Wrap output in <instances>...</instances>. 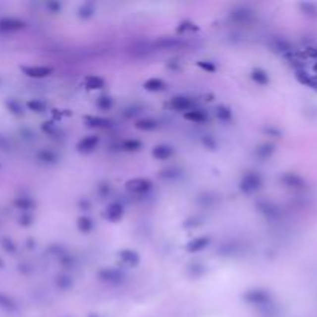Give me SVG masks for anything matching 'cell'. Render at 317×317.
Returning <instances> with one entry per match:
<instances>
[{"instance_id":"obj_1","label":"cell","mask_w":317,"mask_h":317,"mask_svg":"<svg viewBox=\"0 0 317 317\" xmlns=\"http://www.w3.org/2000/svg\"><path fill=\"white\" fill-rule=\"evenodd\" d=\"M263 184V180L260 173L257 172H248L245 173V176L242 178V183H240V189L243 190L245 194H252L256 192V190H259Z\"/></svg>"},{"instance_id":"obj_2","label":"cell","mask_w":317,"mask_h":317,"mask_svg":"<svg viewBox=\"0 0 317 317\" xmlns=\"http://www.w3.org/2000/svg\"><path fill=\"white\" fill-rule=\"evenodd\" d=\"M25 28V22L16 17H2L0 19V33H17Z\"/></svg>"},{"instance_id":"obj_3","label":"cell","mask_w":317,"mask_h":317,"mask_svg":"<svg viewBox=\"0 0 317 317\" xmlns=\"http://www.w3.org/2000/svg\"><path fill=\"white\" fill-rule=\"evenodd\" d=\"M125 187L132 194L143 195V194L149 192V190L152 189V183L149 180H146V178H133L130 181H127Z\"/></svg>"},{"instance_id":"obj_4","label":"cell","mask_w":317,"mask_h":317,"mask_svg":"<svg viewBox=\"0 0 317 317\" xmlns=\"http://www.w3.org/2000/svg\"><path fill=\"white\" fill-rule=\"evenodd\" d=\"M243 299L252 305H263V303L269 302V294L263 289H251L243 296Z\"/></svg>"},{"instance_id":"obj_5","label":"cell","mask_w":317,"mask_h":317,"mask_svg":"<svg viewBox=\"0 0 317 317\" xmlns=\"http://www.w3.org/2000/svg\"><path fill=\"white\" fill-rule=\"evenodd\" d=\"M23 73L28 76V78H34V79H42V78H47V76H50L53 73V70L50 67H45V65H36V67H23L22 68Z\"/></svg>"},{"instance_id":"obj_6","label":"cell","mask_w":317,"mask_h":317,"mask_svg":"<svg viewBox=\"0 0 317 317\" xmlns=\"http://www.w3.org/2000/svg\"><path fill=\"white\" fill-rule=\"evenodd\" d=\"M296 78L299 82H302L303 85H307L310 88H313L314 92H317V74H310L305 70H297L296 71Z\"/></svg>"},{"instance_id":"obj_7","label":"cell","mask_w":317,"mask_h":317,"mask_svg":"<svg viewBox=\"0 0 317 317\" xmlns=\"http://www.w3.org/2000/svg\"><path fill=\"white\" fill-rule=\"evenodd\" d=\"M98 143H99V138L96 135H88L78 143V150L82 152V154H90V152L96 149Z\"/></svg>"},{"instance_id":"obj_8","label":"cell","mask_w":317,"mask_h":317,"mask_svg":"<svg viewBox=\"0 0 317 317\" xmlns=\"http://www.w3.org/2000/svg\"><path fill=\"white\" fill-rule=\"evenodd\" d=\"M282 183L291 189H305L307 184L303 181L302 176H299L297 173H285L282 176Z\"/></svg>"},{"instance_id":"obj_9","label":"cell","mask_w":317,"mask_h":317,"mask_svg":"<svg viewBox=\"0 0 317 317\" xmlns=\"http://www.w3.org/2000/svg\"><path fill=\"white\" fill-rule=\"evenodd\" d=\"M169 106L176 111H189L192 110V101L184 96H175L169 103Z\"/></svg>"},{"instance_id":"obj_10","label":"cell","mask_w":317,"mask_h":317,"mask_svg":"<svg viewBox=\"0 0 317 317\" xmlns=\"http://www.w3.org/2000/svg\"><path fill=\"white\" fill-rule=\"evenodd\" d=\"M122 215H124V209L122 206L119 205V203H111V205H108V208L106 209V213H104V217L110 221H118L122 218Z\"/></svg>"},{"instance_id":"obj_11","label":"cell","mask_w":317,"mask_h":317,"mask_svg":"<svg viewBox=\"0 0 317 317\" xmlns=\"http://www.w3.org/2000/svg\"><path fill=\"white\" fill-rule=\"evenodd\" d=\"M209 243H211V238L209 237H206V235L197 237V238L190 240V242L187 243V251L189 252H200V251H203L205 248H208Z\"/></svg>"},{"instance_id":"obj_12","label":"cell","mask_w":317,"mask_h":317,"mask_svg":"<svg viewBox=\"0 0 317 317\" xmlns=\"http://www.w3.org/2000/svg\"><path fill=\"white\" fill-rule=\"evenodd\" d=\"M98 277L106 283H119L122 278V274L115 269H103V271H99Z\"/></svg>"},{"instance_id":"obj_13","label":"cell","mask_w":317,"mask_h":317,"mask_svg":"<svg viewBox=\"0 0 317 317\" xmlns=\"http://www.w3.org/2000/svg\"><path fill=\"white\" fill-rule=\"evenodd\" d=\"M152 155H154V158H157V159L166 161L173 157V149L170 146H164V144L157 146V147H154V150H152Z\"/></svg>"},{"instance_id":"obj_14","label":"cell","mask_w":317,"mask_h":317,"mask_svg":"<svg viewBox=\"0 0 317 317\" xmlns=\"http://www.w3.org/2000/svg\"><path fill=\"white\" fill-rule=\"evenodd\" d=\"M184 118L190 122H195V124H203V122H206L208 121V115L203 110H189L184 113Z\"/></svg>"},{"instance_id":"obj_15","label":"cell","mask_w":317,"mask_h":317,"mask_svg":"<svg viewBox=\"0 0 317 317\" xmlns=\"http://www.w3.org/2000/svg\"><path fill=\"white\" fill-rule=\"evenodd\" d=\"M119 257H121L122 263L129 264V266H136L139 263V256L132 249H122L119 252Z\"/></svg>"},{"instance_id":"obj_16","label":"cell","mask_w":317,"mask_h":317,"mask_svg":"<svg viewBox=\"0 0 317 317\" xmlns=\"http://www.w3.org/2000/svg\"><path fill=\"white\" fill-rule=\"evenodd\" d=\"M84 84H85L87 88H90V90H99V88H104L106 81L101 78V76L90 74V76H87V78L84 79Z\"/></svg>"},{"instance_id":"obj_17","label":"cell","mask_w":317,"mask_h":317,"mask_svg":"<svg viewBox=\"0 0 317 317\" xmlns=\"http://www.w3.org/2000/svg\"><path fill=\"white\" fill-rule=\"evenodd\" d=\"M231 17L237 22H248L252 17V11L246 6H238L231 12Z\"/></svg>"},{"instance_id":"obj_18","label":"cell","mask_w":317,"mask_h":317,"mask_svg":"<svg viewBox=\"0 0 317 317\" xmlns=\"http://www.w3.org/2000/svg\"><path fill=\"white\" fill-rule=\"evenodd\" d=\"M251 78H252L254 82H257L259 85H268L269 84L268 73H266L264 70H262V68H254L252 73H251Z\"/></svg>"},{"instance_id":"obj_19","label":"cell","mask_w":317,"mask_h":317,"mask_svg":"<svg viewBox=\"0 0 317 317\" xmlns=\"http://www.w3.org/2000/svg\"><path fill=\"white\" fill-rule=\"evenodd\" d=\"M0 308L5 310V311L12 313V311H16V310H17V303H16V300H14V299L9 297L8 294L0 293Z\"/></svg>"},{"instance_id":"obj_20","label":"cell","mask_w":317,"mask_h":317,"mask_svg":"<svg viewBox=\"0 0 317 317\" xmlns=\"http://www.w3.org/2000/svg\"><path fill=\"white\" fill-rule=\"evenodd\" d=\"M144 88L149 92H161L166 88V84H164L162 79H158V78H152L149 81L144 82Z\"/></svg>"},{"instance_id":"obj_21","label":"cell","mask_w":317,"mask_h":317,"mask_svg":"<svg viewBox=\"0 0 317 317\" xmlns=\"http://www.w3.org/2000/svg\"><path fill=\"white\" fill-rule=\"evenodd\" d=\"M37 159H39V161H42V162L53 164V162H56V159H57V155L54 154L53 150L44 149V150H41V152H39V154H37Z\"/></svg>"},{"instance_id":"obj_22","label":"cell","mask_w":317,"mask_h":317,"mask_svg":"<svg viewBox=\"0 0 317 317\" xmlns=\"http://www.w3.org/2000/svg\"><path fill=\"white\" fill-rule=\"evenodd\" d=\"M85 122L90 125V127H99V129H104V127H108L110 125V121L106 119V118H96V116H87L85 118Z\"/></svg>"},{"instance_id":"obj_23","label":"cell","mask_w":317,"mask_h":317,"mask_svg":"<svg viewBox=\"0 0 317 317\" xmlns=\"http://www.w3.org/2000/svg\"><path fill=\"white\" fill-rule=\"evenodd\" d=\"M135 125H136L138 130H146V132L158 129V122L155 119H141V121H138Z\"/></svg>"},{"instance_id":"obj_24","label":"cell","mask_w":317,"mask_h":317,"mask_svg":"<svg viewBox=\"0 0 317 317\" xmlns=\"http://www.w3.org/2000/svg\"><path fill=\"white\" fill-rule=\"evenodd\" d=\"M14 206L17 209L23 211V212H27V211H30V209L34 208V201L31 198H25V197L23 198H16L14 200Z\"/></svg>"},{"instance_id":"obj_25","label":"cell","mask_w":317,"mask_h":317,"mask_svg":"<svg viewBox=\"0 0 317 317\" xmlns=\"http://www.w3.org/2000/svg\"><path fill=\"white\" fill-rule=\"evenodd\" d=\"M121 146L127 152H136V150H139V149L143 147V143L138 141V139H125V141Z\"/></svg>"},{"instance_id":"obj_26","label":"cell","mask_w":317,"mask_h":317,"mask_svg":"<svg viewBox=\"0 0 317 317\" xmlns=\"http://www.w3.org/2000/svg\"><path fill=\"white\" fill-rule=\"evenodd\" d=\"M274 154V146L272 144H262L259 149H257V157L259 158H269L271 155Z\"/></svg>"},{"instance_id":"obj_27","label":"cell","mask_w":317,"mask_h":317,"mask_svg":"<svg viewBox=\"0 0 317 317\" xmlns=\"http://www.w3.org/2000/svg\"><path fill=\"white\" fill-rule=\"evenodd\" d=\"M78 229L81 231V232H90L92 229H93V221L88 218V217H81L79 220H78Z\"/></svg>"},{"instance_id":"obj_28","label":"cell","mask_w":317,"mask_h":317,"mask_svg":"<svg viewBox=\"0 0 317 317\" xmlns=\"http://www.w3.org/2000/svg\"><path fill=\"white\" fill-rule=\"evenodd\" d=\"M299 8L303 11V14L313 16V17H316V16H317V5H316V3L303 2V3H300V5H299Z\"/></svg>"},{"instance_id":"obj_29","label":"cell","mask_w":317,"mask_h":317,"mask_svg":"<svg viewBox=\"0 0 317 317\" xmlns=\"http://www.w3.org/2000/svg\"><path fill=\"white\" fill-rule=\"evenodd\" d=\"M93 12H95V5L93 3H84L79 8V17L88 19V17L93 16Z\"/></svg>"},{"instance_id":"obj_30","label":"cell","mask_w":317,"mask_h":317,"mask_svg":"<svg viewBox=\"0 0 317 317\" xmlns=\"http://www.w3.org/2000/svg\"><path fill=\"white\" fill-rule=\"evenodd\" d=\"M27 106H28L30 110L37 111V113H41V111H44L47 108V104L44 103V101H41V99H31V101H28Z\"/></svg>"},{"instance_id":"obj_31","label":"cell","mask_w":317,"mask_h":317,"mask_svg":"<svg viewBox=\"0 0 317 317\" xmlns=\"http://www.w3.org/2000/svg\"><path fill=\"white\" fill-rule=\"evenodd\" d=\"M6 107H8V110L12 113V115H17V116H20L22 113H23V110H22V106L17 103L16 99H9L8 103H6Z\"/></svg>"},{"instance_id":"obj_32","label":"cell","mask_w":317,"mask_h":317,"mask_svg":"<svg viewBox=\"0 0 317 317\" xmlns=\"http://www.w3.org/2000/svg\"><path fill=\"white\" fill-rule=\"evenodd\" d=\"M217 116L221 119V121H229L232 118V111L227 108L226 106H220L217 108Z\"/></svg>"},{"instance_id":"obj_33","label":"cell","mask_w":317,"mask_h":317,"mask_svg":"<svg viewBox=\"0 0 317 317\" xmlns=\"http://www.w3.org/2000/svg\"><path fill=\"white\" fill-rule=\"evenodd\" d=\"M111 106H113V101H111V98H108V96H101V98L98 99V107H99V108L108 110V108H111Z\"/></svg>"},{"instance_id":"obj_34","label":"cell","mask_w":317,"mask_h":317,"mask_svg":"<svg viewBox=\"0 0 317 317\" xmlns=\"http://www.w3.org/2000/svg\"><path fill=\"white\" fill-rule=\"evenodd\" d=\"M275 47L278 52H291V44L283 41V39H277L275 41Z\"/></svg>"},{"instance_id":"obj_35","label":"cell","mask_w":317,"mask_h":317,"mask_svg":"<svg viewBox=\"0 0 317 317\" xmlns=\"http://www.w3.org/2000/svg\"><path fill=\"white\" fill-rule=\"evenodd\" d=\"M57 283H59V286H62V288H68V286L71 285V280H70L68 277L62 275V277H59V278H57Z\"/></svg>"},{"instance_id":"obj_36","label":"cell","mask_w":317,"mask_h":317,"mask_svg":"<svg viewBox=\"0 0 317 317\" xmlns=\"http://www.w3.org/2000/svg\"><path fill=\"white\" fill-rule=\"evenodd\" d=\"M186 30H195L194 23H190V22H181L180 27H178V33H183V31H186Z\"/></svg>"},{"instance_id":"obj_37","label":"cell","mask_w":317,"mask_h":317,"mask_svg":"<svg viewBox=\"0 0 317 317\" xmlns=\"http://www.w3.org/2000/svg\"><path fill=\"white\" fill-rule=\"evenodd\" d=\"M2 245H3L5 251H8V252H14V251H16V246H14V243H12V242H9L8 238H5V240H3V242H2Z\"/></svg>"},{"instance_id":"obj_38","label":"cell","mask_w":317,"mask_h":317,"mask_svg":"<svg viewBox=\"0 0 317 317\" xmlns=\"http://www.w3.org/2000/svg\"><path fill=\"white\" fill-rule=\"evenodd\" d=\"M198 65H200L201 68L208 70V71H215V65H213V63H211V62L206 63V60H201V62H198Z\"/></svg>"},{"instance_id":"obj_39","label":"cell","mask_w":317,"mask_h":317,"mask_svg":"<svg viewBox=\"0 0 317 317\" xmlns=\"http://www.w3.org/2000/svg\"><path fill=\"white\" fill-rule=\"evenodd\" d=\"M203 144H205L206 147H209L211 150L215 149V141H213L211 136H205V138H203Z\"/></svg>"},{"instance_id":"obj_40","label":"cell","mask_w":317,"mask_h":317,"mask_svg":"<svg viewBox=\"0 0 317 317\" xmlns=\"http://www.w3.org/2000/svg\"><path fill=\"white\" fill-rule=\"evenodd\" d=\"M30 221H31L30 215H22L20 217V224H30Z\"/></svg>"},{"instance_id":"obj_41","label":"cell","mask_w":317,"mask_h":317,"mask_svg":"<svg viewBox=\"0 0 317 317\" xmlns=\"http://www.w3.org/2000/svg\"><path fill=\"white\" fill-rule=\"evenodd\" d=\"M2 266H3V262H2V260H0V268H2Z\"/></svg>"},{"instance_id":"obj_42","label":"cell","mask_w":317,"mask_h":317,"mask_svg":"<svg viewBox=\"0 0 317 317\" xmlns=\"http://www.w3.org/2000/svg\"><path fill=\"white\" fill-rule=\"evenodd\" d=\"M88 317H98L96 314H92V316H88Z\"/></svg>"},{"instance_id":"obj_43","label":"cell","mask_w":317,"mask_h":317,"mask_svg":"<svg viewBox=\"0 0 317 317\" xmlns=\"http://www.w3.org/2000/svg\"><path fill=\"white\" fill-rule=\"evenodd\" d=\"M314 70H316V71H317V63H316V65H314Z\"/></svg>"},{"instance_id":"obj_44","label":"cell","mask_w":317,"mask_h":317,"mask_svg":"<svg viewBox=\"0 0 317 317\" xmlns=\"http://www.w3.org/2000/svg\"><path fill=\"white\" fill-rule=\"evenodd\" d=\"M316 54H317V50H316Z\"/></svg>"}]
</instances>
